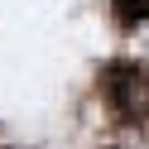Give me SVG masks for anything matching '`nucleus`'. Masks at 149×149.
I'll return each mask as SVG.
<instances>
[{"label":"nucleus","instance_id":"obj_1","mask_svg":"<svg viewBox=\"0 0 149 149\" xmlns=\"http://www.w3.org/2000/svg\"><path fill=\"white\" fill-rule=\"evenodd\" d=\"M116 5H120V19H144V15H149V0H116Z\"/></svg>","mask_w":149,"mask_h":149}]
</instances>
